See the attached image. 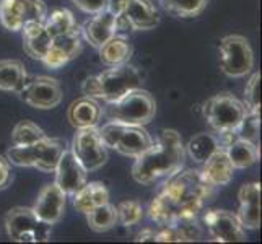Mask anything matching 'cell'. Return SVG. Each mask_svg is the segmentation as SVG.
Listing matches in <instances>:
<instances>
[{
    "instance_id": "6da1fadb",
    "label": "cell",
    "mask_w": 262,
    "mask_h": 244,
    "mask_svg": "<svg viewBox=\"0 0 262 244\" xmlns=\"http://www.w3.org/2000/svg\"><path fill=\"white\" fill-rule=\"evenodd\" d=\"M212 189L199 169H179L166 178L158 194L153 197L148 207V218L158 227L197 220Z\"/></svg>"
},
{
    "instance_id": "7a4b0ae2",
    "label": "cell",
    "mask_w": 262,
    "mask_h": 244,
    "mask_svg": "<svg viewBox=\"0 0 262 244\" xmlns=\"http://www.w3.org/2000/svg\"><path fill=\"white\" fill-rule=\"evenodd\" d=\"M184 160L186 148L179 132L174 129H163L153 140L151 147L135 158L132 178L142 186H150L183 169Z\"/></svg>"
},
{
    "instance_id": "3957f363",
    "label": "cell",
    "mask_w": 262,
    "mask_h": 244,
    "mask_svg": "<svg viewBox=\"0 0 262 244\" xmlns=\"http://www.w3.org/2000/svg\"><path fill=\"white\" fill-rule=\"evenodd\" d=\"M142 83L143 75L140 70L127 62V64L116 65L98 75L85 78L82 83V93L83 96L93 98L96 101L111 103L129 93L130 90L142 88Z\"/></svg>"
},
{
    "instance_id": "277c9868",
    "label": "cell",
    "mask_w": 262,
    "mask_h": 244,
    "mask_svg": "<svg viewBox=\"0 0 262 244\" xmlns=\"http://www.w3.org/2000/svg\"><path fill=\"white\" fill-rule=\"evenodd\" d=\"M66 142L44 135L31 145H13L7 150V160L18 168H36L42 173H54L57 161L64 151Z\"/></svg>"
},
{
    "instance_id": "5b68a950",
    "label": "cell",
    "mask_w": 262,
    "mask_h": 244,
    "mask_svg": "<svg viewBox=\"0 0 262 244\" xmlns=\"http://www.w3.org/2000/svg\"><path fill=\"white\" fill-rule=\"evenodd\" d=\"M157 113V103L147 90L135 88L119 99L106 103V116L110 121L127 125H147Z\"/></svg>"
},
{
    "instance_id": "8992f818",
    "label": "cell",
    "mask_w": 262,
    "mask_h": 244,
    "mask_svg": "<svg viewBox=\"0 0 262 244\" xmlns=\"http://www.w3.org/2000/svg\"><path fill=\"white\" fill-rule=\"evenodd\" d=\"M248 109L245 103L231 93H219L204 103L202 114L215 134L236 130Z\"/></svg>"
},
{
    "instance_id": "52a82bcc",
    "label": "cell",
    "mask_w": 262,
    "mask_h": 244,
    "mask_svg": "<svg viewBox=\"0 0 262 244\" xmlns=\"http://www.w3.org/2000/svg\"><path fill=\"white\" fill-rule=\"evenodd\" d=\"M5 231L15 242H48L52 227L39 220L30 207H13L5 215Z\"/></svg>"
},
{
    "instance_id": "ba28073f",
    "label": "cell",
    "mask_w": 262,
    "mask_h": 244,
    "mask_svg": "<svg viewBox=\"0 0 262 244\" xmlns=\"http://www.w3.org/2000/svg\"><path fill=\"white\" fill-rule=\"evenodd\" d=\"M219 52L220 69L230 78L246 77L254 67V52L248 38L241 34H228L222 38Z\"/></svg>"
},
{
    "instance_id": "9c48e42d",
    "label": "cell",
    "mask_w": 262,
    "mask_h": 244,
    "mask_svg": "<svg viewBox=\"0 0 262 244\" xmlns=\"http://www.w3.org/2000/svg\"><path fill=\"white\" fill-rule=\"evenodd\" d=\"M70 150L88 173L103 168L107 161V148L99 137L98 127L77 129Z\"/></svg>"
},
{
    "instance_id": "30bf717a",
    "label": "cell",
    "mask_w": 262,
    "mask_h": 244,
    "mask_svg": "<svg viewBox=\"0 0 262 244\" xmlns=\"http://www.w3.org/2000/svg\"><path fill=\"white\" fill-rule=\"evenodd\" d=\"M202 221L207 233L216 242L246 241V231L241 227L236 213L220 209H209L204 212Z\"/></svg>"
},
{
    "instance_id": "8fae6325",
    "label": "cell",
    "mask_w": 262,
    "mask_h": 244,
    "mask_svg": "<svg viewBox=\"0 0 262 244\" xmlns=\"http://www.w3.org/2000/svg\"><path fill=\"white\" fill-rule=\"evenodd\" d=\"M23 101L34 109H54L62 101V86L56 78L34 77L28 78L25 88L20 92Z\"/></svg>"
},
{
    "instance_id": "7c38bea8",
    "label": "cell",
    "mask_w": 262,
    "mask_h": 244,
    "mask_svg": "<svg viewBox=\"0 0 262 244\" xmlns=\"http://www.w3.org/2000/svg\"><path fill=\"white\" fill-rule=\"evenodd\" d=\"M80 52H82V30L77 26L74 30L52 38L51 46L41 62L48 69L57 70L74 60Z\"/></svg>"
},
{
    "instance_id": "4fadbf2b",
    "label": "cell",
    "mask_w": 262,
    "mask_h": 244,
    "mask_svg": "<svg viewBox=\"0 0 262 244\" xmlns=\"http://www.w3.org/2000/svg\"><path fill=\"white\" fill-rule=\"evenodd\" d=\"M56 183L67 195H74L88 181V171L82 166L70 148H66L54 169Z\"/></svg>"
},
{
    "instance_id": "5bb4252c",
    "label": "cell",
    "mask_w": 262,
    "mask_h": 244,
    "mask_svg": "<svg viewBox=\"0 0 262 244\" xmlns=\"http://www.w3.org/2000/svg\"><path fill=\"white\" fill-rule=\"evenodd\" d=\"M66 201L67 194L56 184L51 183L44 186L38 197H36L33 210L38 215V218L48 225H56L62 220L66 213Z\"/></svg>"
},
{
    "instance_id": "9a60e30c",
    "label": "cell",
    "mask_w": 262,
    "mask_h": 244,
    "mask_svg": "<svg viewBox=\"0 0 262 244\" xmlns=\"http://www.w3.org/2000/svg\"><path fill=\"white\" fill-rule=\"evenodd\" d=\"M238 220L245 230H257L260 227V184L248 183L243 184L239 192Z\"/></svg>"
},
{
    "instance_id": "2e32d148",
    "label": "cell",
    "mask_w": 262,
    "mask_h": 244,
    "mask_svg": "<svg viewBox=\"0 0 262 244\" xmlns=\"http://www.w3.org/2000/svg\"><path fill=\"white\" fill-rule=\"evenodd\" d=\"M80 30H82V38L95 49H99L106 41L116 36V16L110 10L98 12L88 18Z\"/></svg>"
},
{
    "instance_id": "e0dca14e",
    "label": "cell",
    "mask_w": 262,
    "mask_h": 244,
    "mask_svg": "<svg viewBox=\"0 0 262 244\" xmlns=\"http://www.w3.org/2000/svg\"><path fill=\"white\" fill-rule=\"evenodd\" d=\"M199 171H201L205 183L210 184L212 187L228 186L234 176V166L231 165L227 151L223 148L216 150L210 158H207Z\"/></svg>"
},
{
    "instance_id": "ac0fdd59",
    "label": "cell",
    "mask_w": 262,
    "mask_h": 244,
    "mask_svg": "<svg viewBox=\"0 0 262 244\" xmlns=\"http://www.w3.org/2000/svg\"><path fill=\"white\" fill-rule=\"evenodd\" d=\"M153 143L151 135L143 129V125H124L119 137L116 140L113 150L124 157L137 158L143 151L148 150Z\"/></svg>"
},
{
    "instance_id": "d6986e66",
    "label": "cell",
    "mask_w": 262,
    "mask_h": 244,
    "mask_svg": "<svg viewBox=\"0 0 262 244\" xmlns=\"http://www.w3.org/2000/svg\"><path fill=\"white\" fill-rule=\"evenodd\" d=\"M103 107L93 98L82 96L72 101L67 107V121L72 127L85 129V127H96L101 121Z\"/></svg>"
},
{
    "instance_id": "ffe728a7",
    "label": "cell",
    "mask_w": 262,
    "mask_h": 244,
    "mask_svg": "<svg viewBox=\"0 0 262 244\" xmlns=\"http://www.w3.org/2000/svg\"><path fill=\"white\" fill-rule=\"evenodd\" d=\"M122 15L129 21L132 31H148L157 28L160 23V15L150 0H130Z\"/></svg>"
},
{
    "instance_id": "44dd1931",
    "label": "cell",
    "mask_w": 262,
    "mask_h": 244,
    "mask_svg": "<svg viewBox=\"0 0 262 244\" xmlns=\"http://www.w3.org/2000/svg\"><path fill=\"white\" fill-rule=\"evenodd\" d=\"M23 38V49L31 59L42 60L52 42L51 34L44 28V23L39 21H28L21 28Z\"/></svg>"
},
{
    "instance_id": "7402d4cb",
    "label": "cell",
    "mask_w": 262,
    "mask_h": 244,
    "mask_svg": "<svg viewBox=\"0 0 262 244\" xmlns=\"http://www.w3.org/2000/svg\"><path fill=\"white\" fill-rule=\"evenodd\" d=\"M106 202H110V192L103 183H86L78 189V191L72 195V204L74 209L80 213L86 215L90 210H93L95 207L103 205Z\"/></svg>"
},
{
    "instance_id": "603a6c76",
    "label": "cell",
    "mask_w": 262,
    "mask_h": 244,
    "mask_svg": "<svg viewBox=\"0 0 262 244\" xmlns=\"http://www.w3.org/2000/svg\"><path fill=\"white\" fill-rule=\"evenodd\" d=\"M26 81H28V72H26L23 62L16 59L0 60V90L2 92L20 95Z\"/></svg>"
},
{
    "instance_id": "cb8c5ba5",
    "label": "cell",
    "mask_w": 262,
    "mask_h": 244,
    "mask_svg": "<svg viewBox=\"0 0 262 244\" xmlns=\"http://www.w3.org/2000/svg\"><path fill=\"white\" fill-rule=\"evenodd\" d=\"M227 151V155L231 161L234 169H246L251 168L254 163L260 160V150L259 143L249 142L245 139H236L233 140L230 145L223 148Z\"/></svg>"
},
{
    "instance_id": "d4e9b609",
    "label": "cell",
    "mask_w": 262,
    "mask_h": 244,
    "mask_svg": "<svg viewBox=\"0 0 262 244\" xmlns=\"http://www.w3.org/2000/svg\"><path fill=\"white\" fill-rule=\"evenodd\" d=\"M98 52H99V60H101L104 65L116 67V65L127 64L132 57L134 49L127 39L122 38L119 34H116L110 41H106L103 46L98 49Z\"/></svg>"
},
{
    "instance_id": "484cf974",
    "label": "cell",
    "mask_w": 262,
    "mask_h": 244,
    "mask_svg": "<svg viewBox=\"0 0 262 244\" xmlns=\"http://www.w3.org/2000/svg\"><path fill=\"white\" fill-rule=\"evenodd\" d=\"M187 155L191 157L195 163H202L210 158L216 150H220L222 145L219 142L216 134H209V132H201L191 137V140L187 142V145L184 147Z\"/></svg>"
},
{
    "instance_id": "4316f807",
    "label": "cell",
    "mask_w": 262,
    "mask_h": 244,
    "mask_svg": "<svg viewBox=\"0 0 262 244\" xmlns=\"http://www.w3.org/2000/svg\"><path fill=\"white\" fill-rule=\"evenodd\" d=\"M26 23L23 0H0V25L7 31H21Z\"/></svg>"
},
{
    "instance_id": "83f0119b",
    "label": "cell",
    "mask_w": 262,
    "mask_h": 244,
    "mask_svg": "<svg viewBox=\"0 0 262 244\" xmlns=\"http://www.w3.org/2000/svg\"><path fill=\"white\" fill-rule=\"evenodd\" d=\"M86 223L90 230L95 233H106L113 230L117 223L116 205L106 202L103 205L95 207L93 210H90L86 213Z\"/></svg>"
},
{
    "instance_id": "f1b7e54d",
    "label": "cell",
    "mask_w": 262,
    "mask_h": 244,
    "mask_svg": "<svg viewBox=\"0 0 262 244\" xmlns=\"http://www.w3.org/2000/svg\"><path fill=\"white\" fill-rule=\"evenodd\" d=\"M160 5L174 18H194L205 10L209 0H160Z\"/></svg>"
},
{
    "instance_id": "f546056e",
    "label": "cell",
    "mask_w": 262,
    "mask_h": 244,
    "mask_svg": "<svg viewBox=\"0 0 262 244\" xmlns=\"http://www.w3.org/2000/svg\"><path fill=\"white\" fill-rule=\"evenodd\" d=\"M77 21L75 16L67 8H57L54 10L51 15L48 13L46 20H44V28L48 30V33L51 34V38H56V36L64 34L70 30L77 28Z\"/></svg>"
},
{
    "instance_id": "4dcf8cb0",
    "label": "cell",
    "mask_w": 262,
    "mask_h": 244,
    "mask_svg": "<svg viewBox=\"0 0 262 244\" xmlns=\"http://www.w3.org/2000/svg\"><path fill=\"white\" fill-rule=\"evenodd\" d=\"M44 130L38 124L31 121H20L12 130V143L13 145H31L44 137Z\"/></svg>"
},
{
    "instance_id": "1f68e13d",
    "label": "cell",
    "mask_w": 262,
    "mask_h": 244,
    "mask_svg": "<svg viewBox=\"0 0 262 244\" xmlns=\"http://www.w3.org/2000/svg\"><path fill=\"white\" fill-rule=\"evenodd\" d=\"M116 213H117V223L129 228L140 223L143 216V209L139 201H122L116 207Z\"/></svg>"
},
{
    "instance_id": "d6a6232c",
    "label": "cell",
    "mask_w": 262,
    "mask_h": 244,
    "mask_svg": "<svg viewBox=\"0 0 262 244\" xmlns=\"http://www.w3.org/2000/svg\"><path fill=\"white\" fill-rule=\"evenodd\" d=\"M259 132H260V114L248 111L236 127L238 139H245L249 142L259 143Z\"/></svg>"
},
{
    "instance_id": "836d02e7",
    "label": "cell",
    "mask_w": 262,
    "mask_h": 244,
    "mask_svg": "<svg viewBox=\"0 0 262 244\" xmlns=\"http://www.w3.org/2000/svg\"><path fill=\"white\" fill-rule=\"evenodd\" d=\"M245 106L251 113L260 114V72H254L245 86Z\"/></svg>"
},
{
    "instance_id": "e575fe53",
    "label": "cell",
    "mask_w": 262,
    "mask_h": 244,
    "mask_svg": "<svg viewBox=\"0 0 262 244\" xmlns=\"http://www.w3.org/2000/svg\"><path fill=\"white\" fill-rule=\"evenodd\" d=\"M26 23L28 21H39L44 23L48 16V7L42 0H23Z\"/></svg>"
},
{
    "instance_id": "d590c367",
    "label": "cell",
    "mask_w": 262,
    "mask_h": 244,
    "mask_svg": "<svg viewBox=\"0 0 262 244\" xmlns=\"http://www.w3.org/2000/svg\"><path fill=\"white\" fill-rule=\"evenodd\" d=\"M75 7H78L80 10L88 13V15H95L98 12L106 10L107 0H72Z\"/></svg>"
},
{
    "instance_id": "8d00e7d4",
    "label": "cell",
    "mask_w": 262,
    "mask_h": 244,
    "mask_svg": "<svg viewBox=\"0 0 262 244\" xmlns=\"http://www.w3.org/2000/svg\"><path fill=\"white\" fill-rule=\"evenodd\" d=\"M12 183V169L7 157L0 155V191H4Z\"/></svg>"
},
{
    "instance_id": "74e56055",
    "label": "cell",
    "mask_w": 262,
    "mask_h": 244,
    "mask_svg": "<svg viewBox=\"0 0 262 244\" xmlns=\"http://www.w3.org/2000/svg\"><path fill=\"white\" fill-rule=\"evenodd\" d=\"M130 0H107V5H106V10H110L114 16H119L124 13L125 7Z\"/></svg>"
}]
</instances>
